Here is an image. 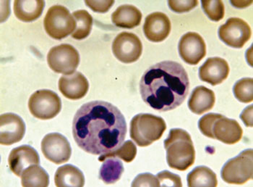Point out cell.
<instances>
[{
  "label": "cell",
  "mask_w": 253,
  "mask_h": 187,
  "mask_svg": "<svg viewBox=\"0 0 253 187\" xmlns=\"http://www.w3.org/2000/svg\"><path fill=\"white\" fill-rule=\"evenodd\" d=\"M202 8L208 18L218 22L224 18L225 7L222 1H202Z\"/></svg>",
  "instance_id": "29"
},
{
  "label": "cell",
  "mask_w": 253,
  "mask_h": 187,
  "mask_svg": "<svg viewBox=\"0 0 253 187\" xmlns=\"http://www.w3.org/2000/svg\"><path fill=\"white\" fill-rule=\"evenodd\" d=\"M44 6V1H15L14 13L18 20L29 23L40 18Z\"/></svg>",
  "instance_id": "22"
},
{
  "label": "cell",
  "mask_w": 253,
  "mask_h": 187,
  "mask_svg": "<svg viewBox=\"0 0 253 187\" xmlns=\"http://www.w3.org/2000/svg\"><path fill=\"white\" fill-rule=\"evenodd\" d=\"M213 139L226 144H234L241 140L243 131L239 123L221 115L213 123L212 126Z\"/></svg>",
  "instance_id": "15"
},
{
  "label": "cell",
  "mask_w": 253,
  "mask_h": 187,
  "mask_svg": "<svg viewBox=\"0 0 253 187\" xmlns=\"http://www.w3.org/2000/svg\"><path fill=\"white\" fill-rule=\"evenodd\" d=\"M47 62L50 68L55 73L71 75L79 65V53L72 45L62 44L49 50Z\"/></svg>",
  "instance_id": "8"
},
{
  "label": "cell",
  "mask_w": 253,
  "mask_h": 187,
  "mask_svg": "<svg viewBox=\"0 0 253 187\" xmlns=\"http://www.w3.org/2000/svg\"><path fill=\"white\" fill-rule=\"evenodd\" d=\"M137 155V147L132 141H126L122 144L121 147L112 152L101 155L98 158L100 162L109 158H118L126 163H131Z\"/></svg>",
  "instance_id": "27"
},
{
  "label": "cell",
  "mask_w": 253,
  "mask_h": 187,
  "mask_svg": "<svg viewBox=\"0 0 253 187\" xmlns=\"http://www.w3.org/2000/svg\"><path fill=\"white\" fill-rule=\"evenodd\" d=\"M253 152L244 150L237 157L228 160L221 169V179L230 185H242L253 179Z\"/></svg>",
  "instance_id": "5"
},
{
  "label": "cell",
  "mask_w": 253,
  "mask_h": 187,
  "mask_svg": "<svg viewBox=\"0 0 253 187\" xmlns=\"http://www.w3.org/2000/svg\"><path fill=\"white\" fill-rule=\"evenodd\" d=\"M142 13L140 9L131 4L120 6L112 13V23L117 27L132 29L141 23Z\"/></svg>",
  "instance_id": "20"
},
{
  "label": "cell",
  "mask_w": 253,
  "mask_h": 187,
  "mask_svg": "<svg viewBox=\"0 0 253 187\" xmlns=\"http://www.w3.org/2000/svg\"><path fill=\"white\" fill-rule=\"evenodd\" d=\"M160 182L155 176L151 174H139L134 179L132 187H160Z\"/></svg>",
  "instance_id": "32"
},
{
  "label": "cell",
  "mask_w": 253,
  "mask_h": 187,
  "mask_svg": "<svg viewBox=\"0 0 253 187\" xmlns=\"http://www.w3.org/2000/svg\"><path fill=\"white\" fill-rule=\"evenodd\" d=\"M214 92L206 86H197L192 92L188 100V108L192 113L202 115L211 111L214 106Z\"/></svg>",
  "instance_id": "19"
},
{
  "label": "cell",
  "mask_w": 253,
  "mask_h": 187,
  "mask_svg": "<svg viewBox=\"0 0 253 187\" xmlns=\"http://www.w3.org/2000/svg\"><path fill=\"white\" fill-rule=\"evenodd\" d=\"M115 1H85L87 6L98 13H106L113 5Z\"/></svg>",
  "instance_id": "34"
},
{
  "label": "cell",
  "mask_w": 253,
  "mask_h": 187,
  "mask_svg": "<svg viewBox=\"0 0 253 187\" xmlns=\"http://www.w3.org/2000/svg\"><path fill=\"white\" fill-rule=\"evenodd\" d=\"M169 166L177 171H185L194 164L195 150L191 136L182 128L170 130L165 141Z\"/></svg>",
  "instance_id": "3"
},
{
  "label": "cell",
  "mask_w": 253,
  "mask_h": 187,
  "mask_svg": "<svg viewBox=\"0 0 253 187\" xmlns=\"http://www.w3.org/2000/svg\"><path fill=\"white\" fill-rule=\"evenodd\" d=\"M169 8L176 13H184L194 9L198 1H169Z\"/></svg>",
  "instance_id": "33"
},
{
  "label": "cell",
  "mask_w": 253,
  "mask_h": 187,
  "mask_svg": "<svg viewBox=\"0 0 253 187\" xmlns=\"http://www.w3.org/2000/svg\"><path fill=\"white\" fill-rule=\"evenodd\" d=\"M26 124L15 113H5L0 117V143L10 146L19 142L26 133Z\"/></svg>",
  "instance_id": "13"
},
{
  "label": "cell",
  "mask_w": 253,
  "mask_h": 187,
  "mask_svg": "<svg viewBox=\"0 0 253 187\" xmlns=\"http://www.w3.org/2000/svg\"><path fill=\"white\" fill-rule=\"evenodd\" d=\"M234 97L243 103H252L253 100V79L244 78L236 82L233 87Z\"/></svg>",
  "instance_id": "28"
},
{
  "label": "cell",
  "mask_w": 253,
  "mask_h": 187,
  "mask_svg": "<svg viewBox=\"0 0 253 187\" xmlns=\"http://www.w3.org/2000/svg\"><path fill=\"white\" fill-rule=\"evenodd\" d=\"M124 170L121 160L117 158H107L100 169L99 179L106 185H113L121 179Z\"/></svg>",
  "instance_id": "23"
},
{
  "label": "cell",
  "mask_w": 253,
  "mask_h": 187,
  "mask_svg": "<svg viewBox=\"0 0 253 187\" xmlns=\"http://www.w3.org/2000/svg\"><path fill=\"white\" fill-rule=\"evenodd\" d=\"M40 158L37 151L29 145H22L11 151L8 158L10 171L21 177L24 170L33 165H39Z\"/></svg>",
  "instance_id": "17"
},
{
  "label": "cell",
  "mask_w": 253,
  "mask_h": 187,
  "mask_svg": "<svg viewBox=\"0 0 253 187\" xmlns=\"http://www.w3.org/2000/svg\"><path fill=\"white\" fill-rule=\"evenodd\" d=\"M240 119L247 127L253 126V105H250L244 110L240 116Z\"/></svg>",
  "instance_id": "35"
},
{
  "label": "cell",
  "mask_w": 253,
  "mask_h": 187,
  "mask_svg": "<svg viewBox=\"0 0 253 187\" xmlns=\"http://www.w3.org/2000/svg\"><path fill=\"white\" fill-rule=\"evenodd\" d=\"M30 112L41 120L54 119L62 110V101L58 94L49 90L42 89L34 92L29 101Z\"/></svg>",
  "instance_id": "7"
},
{
  "label": "cell",
  "mask_w": 253,
  "mask_h": 187,
  "mask_svg": "<svg viewBox=\"0 0 253 187\" xmlns=\"http://www.w3.org/2000/svg\"><path fill=\"white\" fill-rule=\"evenodd\" d=\"M76 20V28L72 34V37L76 40H82L90 35L93 27V18L85 9H79L73 13Z\"/></svg>",
  "instance_id": "26"
},
{
  "label": "cell",
  "mask_w": 253,
  "mask_h": 187,
  "mask_svg": "<svg viewBox=\"0 0 253 187\" xmlns=\"http://www.w3.org/2000/svg\"><path fill=\"white\" fill-rule=\"evenodd\" d=\"M190 88L188 74L174 61L158 62L147 69L140 82L143 102L159 112L172 111L187 98Z\"/></svg>",
  "instance_id": "2"
},
{
  "label": "cell",
  "mask_w": 253,
  "mask_h": 187,
  "mask_svg": "<svg viewBox=\"0 0 253 187\" xmlns=\"http://www.w3.org/2000/svg\"><path fill=\"white\" fill-rule=\"evenodd\" d=\"M114 56L120 62L129 64L136 62L143 53V45L135 34L122 32L112 43Z\"/></svg>",
  "instance_id": "9"
},
{
  "label": "cell",
  "mask_w": 253,
  "mask_h": 187,
  "mask_svg": "<svg viewBox=\"0 0 253 187\" xmlns=\"http://www.w3.org/2000/svg\"><path fill=\"white\" fill-rule=\"evenodd\" d=\"M179 53L186 63L198 65L206 55L204 39L198 33H187L179 41Z\"/></svg>",
  "instance_id": "12"
},
{
  "label": "cell",
  "mask_w": 253,
  "mask_h": 187,
  "mask_svg": "<svg viewBox=\"0 0 253 187\" xmlns=\"http://www.w3.org/2000/svg\"><path fill=\"white\" fill-rule=\"evenodd\" d=\"M171 28L169 17L163 12H156L146 17L143 32L150 42H162L169 35Z\"/></svg>",
  "instance_id": "14"
},
{
  "label": "cell",
  "mask_w": 253,
  "mask_h": 187,
  "mask_svg": "<svg viewBox=\"0 0 253 187\" xmlns=\"http://www.w3.org/2000/svg\"><path fill=\"white\" fill-rule=\"evenodd\" d=\"M43 26L50 37L61 40L75 31L76 22L68 8L62 5H54L48 9Z\"/></svg>",
  "instance_id": "6"
},
{
  "label": "cell",
  "mask_w": 253,
  "mask_h": 187,
  "mask_svg": "<svg viewBox=\"0 0 253 187\" xmlns=\"http://www.w3.org/2000/svg\"><path fill=\"white\" fill-rule=\"evenodd\" d=\"M229 64L221 58H210L200 67V79L204 82L216 86L221 84L229 74Z\"/></svg>",
  "instance_id": "16"
},
{
  "label": "cell",
  "mask_w": 253,
  "mask_h": 187,
  "mask_svg": "<svg viewBox=\"0 0 253 187\" xmlns=\"http://www.w3.org/2000/svg\"><path fill=\"white\" fill-rule=\"evenodd\" d=\"M167 129L165 120L162 117L140 113L134 116L130 122L131 139L139 146L144 147L159 140Z\"/></svg>",
  "instance_id": "4"
},
{
  "label": "cell",
  "mask_w": 253,
  "mask_h": 187,
  "mask_svg": "<svg viewBox=\"0 0 253 187\" xmlns=\"http://www.w3.org/2000/svg\"><path fill=\"white\" fill-rule=\"evenodd\" d=\"M252 31L249 25L243 19L231 18L218 30V37L225 45L232 48H243L250 40Z\"/></svg>",
  "instance_id": "10"
},
{
  "label": "cell",
  "mask_w": 253,
  "mask_h": 187,
  "mask_svg": "<svg viewBox=\"0 0 253 187\" xmlns=\"http://www.w3.org/2000/svg\"><path fill=\"white\" fill-rule=\"evenodd\" d=\"M221 116V114H218V113H209L200 119L198 122V128L204 136L213 139L212 126L215 121Z\"/></svg>",
  "instance_id": "30"
},
{
  "label": "cell",
  "mask_w": 253,
  "mask_h": 187,
  "mask_svg": "<svg viewBox=\"0 0 253 187\" xmlns=\"http://www.w3.org/2000/svg\"><path fill=\"white\" fill-rule=\"evenodd\" d=\"M89 83L80 72L71 75H62L59 80V89L69 100H81L88 93Z\"/></svg>",
  "instance_id": "18"
},
{
  "label": "cell",
  "mask_w": 253,
  "mask_h": 187,
  "mask_svg": "<svg viewBox=\"0 0 253 187\" xmlns=\"http://www.w3.org/2000/svg\"><path fill=\"white\" fill-rule=\"evenodd\" d=\"M160 185L162 187H182V180L176 174H172L169 171H165L157 174Z\"/></svg>",
  "instance_id": "31"
},
{
  "label": "cell",
  "mask_w": 253,
  "mask_h": 187,
  "mask_svg": "<svg viewBox=\"0 0 253 187\" xmlns=\"http://www.w3.org/2000/svg\"><path fill=\"white\" fill-rule=\"evenodd\" d=\"M57 187H84L85 177L82 171L73 165H65L59 167L54 176Z\"/></svg>",
  "instance_id": "21"
},
{
  "label": "cell",
  "mask_w": 253,
  "mask_h": 187,
  "mask_svg": "<svg viewBox=\"0 0 253 187\" xmlns=\"http://www.w3.org/2000/svg\"><path fill=\"white\" fill-rule=\"evenodd\" d=\"M21 185L23 187H48L49 174L39 165H33L22 174Z\"/></svg>",
  "instance_id": "25"
},
{
  "label": "cell",
  "mask_w": 253,
  "mask_h": 187,
  "mask_svg": "<svg viewBox=\"0 0 253 187\" xmlns=\"http://www.w3.org/2000/svg\"><path fill=\"white\" fill-rule=\"evenodd\" d=\"M42 151L46 159L57 165L67 163L72 155L70 142L59 133H49L43 137Z\"/></svg>",
  "instance_id": "11"
},
{
  "label": "cell",
  "mask_w": 253,
  "mask_h": 187,
  "mask_svg": "<svg viewBox=\"0 0 253 187\" xmlns=\"http://www.w3.org/2000/svg\"><path fill=\"white\" fill-rule=\"evenodd\" d=\"M188 187H216V175L211 169L206 166H198L187 175Z\"/></svg>",
  "instance_id": "24"
},
{
  "label": "cell",
  "mask_w": 253,
  "mask_h": 187,
  "mask_svg": "<svg viewBox=\"0 0 253 187\" xmlns=\"http://www.w3.org/2000/svg\"><path fill=\"white\" fill-rule=\"evenodd\" d=\"M73 138L80 148L94 155L121 147L126 134V119L115 105L105 101L84 104L75 115Z\"/></svg>",
  "instance_id": "1"
}]
</instances>
